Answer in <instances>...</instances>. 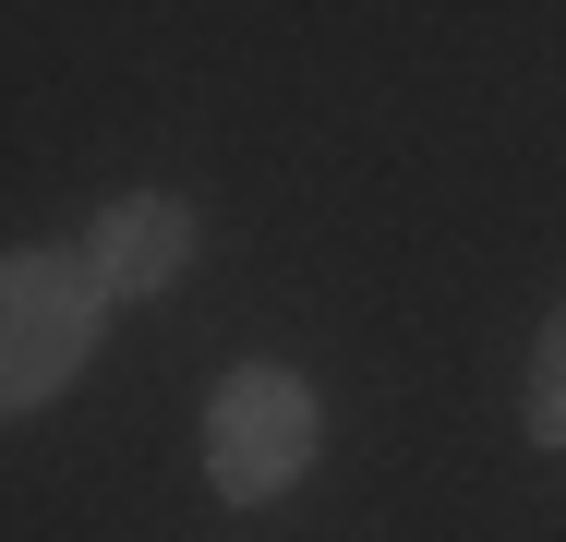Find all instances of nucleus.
Returning <instances> with one entry per match:
<instances>
[{
	"mask_svg": "<svg viewBox=\"0 0 566 542\" xmlns=\"http://www.w3.org/2000/svg\"><path fill=\"white\" fill-rule=\"evenodd\" d=\"M109 337V278L73 241H24L0 265V410H49Z\"/></svg>",
	"mask_w": 566,
	"mask_h": 542,
	"instance_id": "f257e3e1",
	"label": "nucleus"
},
{
	"mask_svg": "<svg viewBox=\"0 0 566 542\" xmlns=\"http://www.w3.org/2000/svg\"><path fill=\"white\" fill-rule=\"evenodd\" d=\"M326 446V410L290 362H229L218 398H206V482L218 507H277Z\"/></svg>",
	"mask_w": 566,
	"mask_h": 542,
	"instance_id": "f03ea898",
	"label": "nucleus"
},
{
	"mask_svg": "<svg viewBox=\"0 0 566 542\" xmlns=\"http://www.w3.org/2000/svg\"><path fill=\"white\" fill-rule=\"evenodd\" d=\"M85 253H97L109 302H157V290L193 265V206H181V194H120V206H97Z\"/></svg>",
	"mask_w": 566,
	"mask_h": 542,
	"instance_id": "7ed1b4c3",
	"label": "nucleus"
},
{
	"mask_svg": "<svg viewBox=\"0 0 566 542\" xmlns=\"http://www.w3.org/2000/svg\"><path fill=\"white\" fill-rule=\"evenodd\" d=\"M518 423H531V446H566V314L543 325V350H531V398H518Z\"/></svg>",
	"mask_w": 566,
	"mask_h": 542,
	"instance_id": "20e7f679",
	"label": "nucleus"
}]
</instances>
